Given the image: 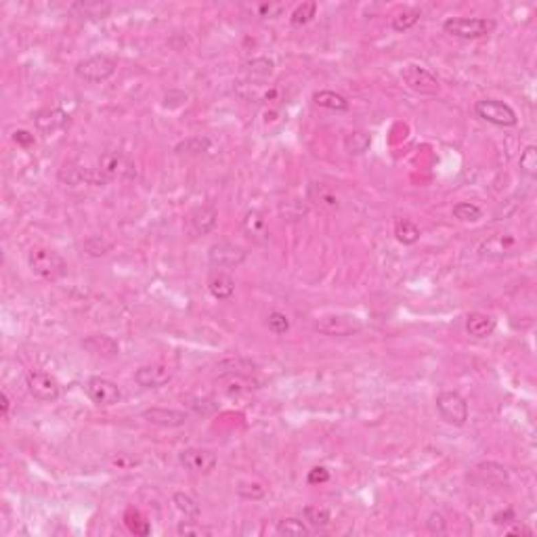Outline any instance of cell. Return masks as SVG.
<instances>
[{"label":"cell","instance_id":"obj_1","mask_svg":"<svg viewBox=\"0 0 537 537\" xmlns=\"http://www.w3.org/2000/svg\"><path fill=\"white\" fill-rule=\"evenodd\" d=\"M28 267L36 277L45 279V281H57L67 271L65 259L57 250L47 248V245L32 248V250L28 252Z\"/></svg>","mask_w":537,"mask_h":537},{"label":"cell","instance_id":"obj_2","mask_svg":"<svg viewBox=\"0 0 537 537\" xmlns=\"http://www.w3.org/2000/svg\"><path fill=\"white\" fill-rule=\"evenodd\" d=\"M520 248H523V241L516 233L500 231V233L485 237L476 248V254L483 261H506V259L516 256L520 252Z\"/></svg>","mask_w":537,"mask_h":537},{"label":"cell","instance_id":"obj_3","mask_svg":"<svg viewBox=\"0 0 537 537\" xmlns=\"http://www.w3.org/2000/svg\"><path fill=\"white\" fill-rule=\"evenodd\" d=\"M493 19L487 17H449L443 21V30L453 36V38H462V40H476V38H485L495 30Z\"/></svg>","mask_w":537,"mask_h":537},{"label":"cell","instance_id":"obj_4","mask_svg":"<svg viewBox=\"0 0 537 537\" xmlns=\"http://www.w3.org/2000/svg\"><path fill=\"white\" fill-rule=\"evenodd\" d=\"M118 61L109 55H91L76 63L74 72L80 80L89 82V85H101V82L109 80L116 74Z\"/></svg>","mask_w":537,"mask_h":537},{"label":"cell","instance_id":"obj_5","mask_svg":"<svg viewBox=\"0 0 537 537\" xmlns=\"http://www.w3.org/2000/svg\"><path fill=\"white\" fill-rule=\"evenodd\" d=\"M437 411L443 422L451 426H464L468 420V403L458 391H443L437 395Z\"/></svg>","mask_w":537,"mask_h":537},{"label":"cell","instance_id":"obj_6","mask_svg":"<svg viewBox=\"0 0 537 537\" xmlns=\"http://www.w3.org/2000/svg\"><path fill=\"white\" fill-rule=\"evenodd\" d=\"M474 111L481 120L493 124V127L510 129V127H516V122H518L516 111L500 99H481L474 103Z\"/></svg>","mask_w":537,"mask_h":537},{"label":"cell","instance_id":"obj_7","mask_svg":"<svg viewBox=\"0 0 537 537\" xmlns=\"http://www.w3.org/2000/svg\"><path fill=\"white\" fill-rule=\"evenodd\" d=\"M315 329L323 336L347 338L359 334L363 329V323L353 315H323L315 321Z\"/></svg>","mask_w":537,"mask_h":537},{"label":"cell","instance_id":"obj_8","mask_svg":"<svg viewBox=\"0 0 537 537\" xmlns=\"http://www.w3.org/2000/svg\"><path fill=\"white\" fill-rule=\"evenodd\" d=\"M217 462V453L204 447H187L179 453V464L191 474H210Z\"/></svg>","mask_w":537,"mask_h":537},{"label":"cell","instance_id":"obj_9","mask_svg":"<svg viewBox=\"0 0 537 537\" xmlns=\"http://www.w3.org/2000/svg\"><path fill=\"white\" fill-rule=\"evenodd\" d=\"M401 80L407 85V89H411L418 95H437L439 89H441L437 76L430 69L422 67V65H407V67H403Z\"/></svg>","mask_w":537,"mask_h":537},{"label":"cell","instance_id":"obj_10","mask_svg":"<svg viewBox=\"0 0 537 537\" xmlns=\"http://www.w3.org/2000/svg\"><path fill=\"white\" fill-rule=\"evenodd\" d=\"M245 259H248L245 248H241L239 243H233V241H217L208 250V261L217 269L239 267Z\"/></svg>","mask_w":537,"mask_h":537},{"label":"cell","instance_id":"obj_11","mask_svg":"<svg viewBox=\"0 0 537 537\" xmlns=\"http://www.w3.org/2000/svg\"><path fill=\"white\" fill-rule=\"evenodd\" d=\"M28 391L36 401L53 403L61 397V384L55 376L47 374V371H30L28 374Z\"/></svg>","mask_w":537,"mask_h":537},{"label":"cell","instance_id":"obj_12","mask_svg":"<svg viewBox=\"0 0 537 537\" xmlns=\"http://www.w3.org/2000/svg\"><path fill=\"white\" fill-rule=\"evenodd\" d=\"M85 393L97 407H111V405L120 403V399H122L120 386L116 382L107 380V378H101V376L91 378L85 384Z\"/></svg>","mask_w":537,"mask_h":537},{"label":"cell","instance_id":"obj_13","mask_svg":"<svg viewBox=\"0 0 537 537\" xmlns=\"http://www.w3.org/2000/svg\"><path fill=\"white\" fill-rule=\"evenodd\" d=\"M34 127L40 135H55L69 127V113L61 107H45L34 113Z\"/></svg>","mask_w":537,"mask_h":537},{"label":"cell","instance_id":"obj_14","mask_svg":"<svg viewBox=\"0 0 537 537\" xmlns=\"http://www.w3.org/2000/svg\"><path fill=\"white\" fill-rule=\"evenodd\" d=\"M173 378V367L166 363H147L135 371V382L141 388H160Z\"/></svg>","mask_w":537,"mask_h":537},{"label":"cell","instance_id":"obj_15","mask_svg":"<svg viewBox=\"0 0 537 537\" xmlns=\"http://www.w3.org/2000/svg\"><path fill=\"white\" fill-rule=\"evenodd\" d=\"M217 223H219V212L217 208H212V206H197V208H193L187 217V227H189V233L199 237V235H208L217 229Z\"/></svg>","mask_w":537,"mask_h":537},{"label":"cell","instance_id":"obj_16","mask_svg":"<svg viewBox=\"0 0 537 537\" xmlns=\"http://www.w3.org/2000/svg\"><path fill=\"white\" fill-rule=\"evenodd\" d=\"M307 199L315 206V208L325 210V212H336L340 208V197L327 183H319V181L309 183Z\"/></svg>","mask_w":537,"mask_h":537},{"label":"cell","instance_id":"obj_17","mask_svg":"<svg viewBox=\"0 0 537 537\" xmlns=\"http://www.w3.org/2000/svg\"><path fill=\"white\" fill-rule=\"evenodd\" d=\"M131 168H133L131 162L124 157L122 151H105V153H101V157L97 162V171L107 183L131 173Z\"/></svg>","mask_w":537,"mask_h":537},{"label":"cell","instance_id":"obj_18","mask_svg":"<svg viewBox=\"0 0 537 537\" xmlns=\"http://www.w3.org/2000/svg\"><path fill=\"white\" fill-rule=\"evenodd\" d=\"M141 418L155 426H164V428H179L187 422L185 411L173 409V407H149L143 411Z\"/></svg>","mask_w":537,"mask_h":537},{"label":"cell","instance_id":"obj_19","mask_svg":"<svg viewBox=\"0 0 537 537\" xmlns=\"http://www.w3.org/2000/svg\"><path fill=\"white\" fill-rule=\"evenodd\" d=\"M241 229H243V233H245L248 237L254 239V241H261V243L269 241V235H271L269 223H267L265 215H263L261 210H256V208L248 210V212L243 215V219H241Z\"/></svg>","mask_w":537,"mask_h":537},{"label":"cell","instance_id":"obj_20","mask_svg":"<svg viewBox=\"0 0 537 537\" xmlns=\"http://www.w3.org/2000/svg\"><path fill=\"white\" fill-rule=\"evenodd\" d=\"M206 285H208V292L212 294V298L221 300V303H227L235 296V279L225 273V271H210L208 275V281H206Z\"/></svg>","mask_w":537,"mask_h":537},{"label":"cell","instance_id":"obj_21","mask_svg":"<svg viewBox=\"0 0 537 537\" xmlns=\"http://www.w3.org/2000/svg\"><path fill=\"white\" fill-rule=\"evenodd\" d=\"M495 327H498V321H495V317L489 313L472 311L466 317V332L472 338H487L495 332Z\"/></svg>","mask_w":537,"mask_h":537},{"label":"cell","instance_id":"obj_22","mask_svg":"<svg viewBox=\"0 0 537 537\" xmlns=\"http://www.w3.org/2000/svg\"><path fill=\"white\" fill-rule=\"evenodd\" d=\"M85 349L91 351L93 355L97 357H105V359H113L120 355V344L111 338V336H105V334H93L89 336L85 342Z\"/></svg>","mask_w":537,"mask_h":537},{"label":"cell","instance_id":"obj_23","mask_svg":"<svg viewBox=\"0 0 537 537\" xmlns=\"http://www.w3.org/2000/svg\"><path fill=\"white\" fill-rule=\"evenodd\" d=\"M313 103L321 109H327V111H336V113H342V111H349L351 103L344 95L336 93V91H317L313 95Z\"/></svg>","mask_w":537,"mask_h":537},{"label":"cell","instance_id":"obj_24","mask_svg":"<svg viewBox=\"0 0 537 537\" xmlns=\"http://www.w3.org/2000/svg\"><path fill=\"white\" fill-rule=\"evenodd\" d=\"M476 476L485 485H506L508 483V470L498 462H483L476 468Z\"/></svg>","mask_w":537,"mask_h":537},{"label":"cell","instance_id":"obj_25","mask_svg":"<svg viewBox=\"0 0 537 537\" xmlns=\"http://www.w3.org/2000/svg\"><path fill=\"white\" fill-rule=\"evenodd\" d=\"M393 229H395V237H397V241L399 243H403V245H414L418 239H420V227L414 223V221H409V219H395V225H393Z\"/></svg>","mask_w":537,"mask_h":537},{"label":"cell","instance_id":"obj_26","mask_svg":"<svg viewBox=\"0 0 537 537\" xmlns=\"http://www.w3.org/2000/svg\"><path fill=\"white\" fill-rule=\"evenodd\" d=\"M420 17H422V13H420L418 9L403 7V9H399V11L393 13V17H391V25H393L395 32L403 34V32H407V30L414 28V25L420 21Z\"/></svg>","mask_w":537,"mask_h":537},{"label":"cell","instance_id":"obj_27","mask_svg":"<svg viewBox=\"0 0 537 537\" xmlns=\"http://www.w3.org/2000/svg\"><path fill=\"white\" fill-rule=\"evenodd\" d=\"M275 69V63L267 57H254L243 63V74L250 80H267Z\"/></svg>","mask_w":537,"mask_h":537},{"label":"cell","instance_id":"obj_28","mask_svg":"<svg viewBox=\"0 0 537 537\" xmlns=\"http://www.w3.org/2000/svg\"><path fill=\"white\" fill-rule=\"evenodd\" d=\"M451 215L460 223H479L483 219V208L474 201H458L456 206H453Z\"/></svg>","mask_w":537,"mask_h":537},{"label":"cell","instance_id":"obj_29","mask_svg":"<svg viewBox=\"0 0 537 537\" xmlns=\"http://www.w3.org/2000/svg\"><path fill=\"white\" fill-rule=\"evenodd\" d=\"M303 518L309 527L313 529H323L332 523V512L323 506H305L303 508Z\"/></svg>","mask_w":537,"mask_h":537},{"label":"cell","instance_id":"obj_30","mask_svg":"<svg viewBox=\"0 0 537 537\" xmlns=\"http://www.w3.org/2000/svg\"><path fill=\"white\" fill-rule=\"evenodd\" d=\"M173 504L185 518H197L201 514V508H199L197 500L193 498V495H189V493H183V491L175 493L173 495Z\"/></svg>","mask_w":537,"mask_h":537},{"label":"cell","instance_id":"obj_31","mask_svg":"<svg viewBox=\"0 0 537 537\" xmlns=\"http://www.w3.org/2000/svg\"><path fill=\"white\" fill-rule=\"evenodd\" d=\"M221 384H223V391L227 393V395H243V393H250L254 386V382L250 380V378H245V376H241V374H229V376H225V378H221Z\"/></svg>","mask_w":537,"mask_h":537},{"label":"cell","instance_id":"obj_32","mask_svg":"<svg viewBox=\"0 0 537 537\" xmlns=\"http://www.w3.org/2000/svg\"><path fill=\"white\" fill-rule=\"evenodd\" d=\"M212 147L210 139L208 137H191V139H185L181 141L175 151L177 153H187V155H201V153H208Z\"/></svg>","mask_w":537,"mask_h":537},{"label":"cell","instance_id":"obj_33","mask_svg":"<svg viewBox=\"0 0 537 537\" xmlns=\"http://www.w3.org/2000/svg\"><path fill=\"white\" fill-rule=\"evenodd\" d=\"M235 491H237L239 498L252 500V502L263 500L265 495H267V487H265L263 483H259V481H239V483L235 485Z\"/></svg>","mask_w":537,"mask_h":537},{"label":"cell","instance_id":"obj_34","mask_svg":"<svg viewBox=\"0 0 537 537\" xmlns=\"http://www.w3.org/2000/svg\"><path fill=\"white\" fill-rule=\"evenodd\" d=\"M369 143H371V137H369V133H365V131H353V133H349L347 139H344V147H347V151L353 153V155L365 153V151L369 149Z\"/></svg>","mask_w":537,"mask_h":537},{"label":"cell","instance_id":"obj_35","mask_svg":"<svg viewBox=\"0 0 537 537\" xmlns=\"http://www.w3.org/2000/svg\"><path fill=\"white\" fill-rule=\"evenodd\" d=\"M275 533L277 535H294V537H300V535H309L311 529L305 520L300 518H283L277 523L275 527Z\"/></svg>","mask_w":537,"mask_h":537},{"label":"cell","instance_id":"obj_36","mask_svg":"<svg viewBox=\"0 0 537 537\" xmlns=\"http://www.w3.org/2000/svg\"><path fill=\"white\" fill-rule=\"evenodd\" d=\"M520 173L529 179L537 177V147L535 145H527L525 151L520 153Z\"/></svg>","mask_w":537,"mask_h":537},{"label":"cell","instance_id":"obj_37","mask_svg":"<svg viewBox=\"0 0 537 537\" xmlns=\"http://www.w3.org/2000/svg\"><path fill=\"white\" fill-rule=\"evenodd\" d=\"M124 523H127V527L135 533V535H147L151 531V525L149 520H145V516L139 512V510H129L127 514H124Z\"/></svg>","mask_w":537,"mask_h":537},{"label":"cell","instance_id":"obj_38","mask_svg":"<svg viewBox=\"0 0 537 537\" xmlns=\"http://www.w3.org/2000/svg\"><path fill=\"white\" fill-rule=\"evenodd\" d=\"M279 212L285 221H300L303 217H307V206L298 199H290L279 204Z\"/></svg>","mask_w":537,"mask_h":537},{"label":"cell","instance_id":"obj_39","mask_svg":"<svg viewBox=\"0 0 537 537\" xmlns=\"http://www.w3.org/2000/svg\"><path fill=\"white\" fill-rule=\"evenodd\" d=\"M267 327H269V332H273L275 336H281L290 329V317L281 311H271L267 315Z\"/></svg>","mask_w":537,"mask_h":537},{"label":"cell","instance_id":"obj_40","mask_svg":"<svg viewBox=\"0 0 537 537\" xmlns=\"http://www.w3.org/2000/svg\"><path fill=\"white\" fill-rule=\"evenodd\" d=\"M315 13H317V3H303L294 9L290 21H292V25L300 28V25H307L315 17Z\"/></svg>","mask_w":537,"mask_h":537},{"label":"cell","instance_id":"obj_41","mask_svg":"<svg viewBox=\"0 0 537 537\" xmlns=\"http://www.w3.org/2000/svg\"><path fill=\"white\" fill-rule=\"evenodd\" d=\"M283 9H285L283 3H263V5L254 7L259 17H279L283 13Z\"/></svg>","mask_w":537,"mask_h":537},{"label":"cell","instance_id":"obj_42","mask_svg":"<svg viewBox=\"0 0 537 537\" xmlns=\"http://www.w3.org/2000/svg\"><path fill=\"white\" fill-rule=\"evenodd\" d=\"M177 533L179 535H210L212 531L201 525H195V520H185V523H179Z\"/></svg>","mask_w":537,"mask_h":537},{"label":"cell","instance_id":"obj_43","mask_svg":"<svg viewBox=\"0 0 537 537\" xmlns=\"http://www.w3.org/2000/svg\"><path fill=\"white\" fill-rule=\"evenodd\" d=\"M426 527H428V531L435 533V535L447 533V520H445V516H443L441 512H432V514L428 516V520H426Z\"/></svg>","mask_w":537,"mask_h":537},{"label":"cell","instance_id":"obj_44","mask_svg":"<svg viewBox=\"0 0 537 537\" xmlns=\"http://www.w3.org/2000/svg\"><path fill=\"white\" fill-rule=\"evenodd\" d=\"M327 481H329V470H327L325 466H315V468H311L309 474H307V483H309V485H323V483H327Z\"/></svg>","mask_w":537,"mask_h":537},{"label":"cell","instance_id":"obj_45","mask_svg":"<svg viewBox=\"0 0 537 537\" xmlns=\"http://www.w3.org/2000/svg\"><path fill=\"white\" fill-rule=\"evenodd\" d=\"M137 464V460H133L131 456H127V453H118V456L111 458V466L118 468V470H129Z\"/></svg>","mask_w":537,"mask_h":537},{"label":"cell","instance_id":"obj_46","mask_svg":"<svg viewBox=\"0 0 537 537\" xmlns=\"http://www.w3.org/2000/svg\"><path fill=\"white\" fill-rule=\"evenodd\" d=\"M13 141H15L19 147L28 149V147H32V145H34V135H32L30 131H23V129H19V131H15V133H13Z\"/></svg>","mask_w":537,"mask_h":537},{"label":"cell","instance_id":"obj_47","mask_svg":"<svg viewBox=\"0 0 537 537\" xmlns=\"http://www.w3.org/2000/svg\"><path fill=\"white\" fill-rule=\"evenodd\" d=\"M514 518H516V516H514V510H510V508L500 510V512L493 514V523H495V525H508V523H512Z\"/></svg>","mask_w":537,"mask_h":537},{"label":"cell","instance_id":"obj_48","mask_svg":"<svg viewBox=\"0 0 537 537\" xmlns=\"http://www.w3.org/2000/svg\"><path fill=\"white\" fill-rule=\"evenodd\" d=\"M9 411H11V397L7 391H3V418L9 416Z\"/></svg>","mask_w":537,"mask_h":537},{"label":"cell","instance_id":"obj_49","mask_svg":"<svg viewBox=\"0 0 537 537\" xmlns=\"http://www.w3.org/2000/svg\"><path fill=\"white\" fill-rule=\"evenodd\" d=\"M506 533H512V535H531V529H527V527H523V525H516V527L506 529Z\"/></svg>","mask_w":537,"mask_h":537}]
</instances>
